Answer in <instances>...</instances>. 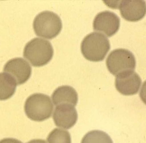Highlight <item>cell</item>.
<instances>
[{
	"label": "cell",
	"mask_w": 146,
	"mask_h": 143,
	"mask_svg": "<svg viewBox=\"0 0 146 143\" xmlns=\"http://www.w3.org/2000/svg\"><path fill=\"white\" fill-rule=\"evenodd\" d=\"M47 140L48 143H71V136L68 131L59 128L52 131Z\"/></svg>",
	"instance_id": "5bb4252c"
},
{
	"label": "cell",
	"mask_w": 146,
	"mask_h": 143,
	"mask_svg": "<svg viewBox=\"0 0 146 143\" xmlns=\"http://www.w3.org/2000/svg\"><path fill=\"white\" fill-rule=\"evenodd\" d=\"M106 64L110 73L115 76L127 71H134L136 59L128 50L118 49L113 50L107 57Z\"/></svg>",
	"instance_id": "5b68a950"
},
{
	"label": "cell",
	"mask_w": 146,
	"mask_h": 143,
	"mask_svg": "<svg viewBox=\"0 0 146 143\" xmlns=\"http://www.w3.org/2000/svg\"><path fill=\"white\" fill-rule=\"evenodd\" d=\"M81 143H113L110 136L100 130L88 132L83 138Z\"/></svg>",
	"instance_id": "4fadbf2b"
},
{
	"label": "cell",
	"mask_w": 146,
	"mask_h": 143,
	"mask_svg": "<svg viewBox=\"0 0 146 143\" xmlns=\"http://www.w3.org/2000/svg\"><path fill=\"white\" fill-rule=\"evenodd\" d=\"M78 117L74 106L68 103L56 106L53 114V119L56 125L66 129H70L75 125Z\"/></svg>",
	"instance_id": "9c48e42d"
},
{
	"label": "cell",
	"mask_w": 146,
	"mask_h": 143,
	"mask_svg": "<svg viewBox=\"0 0 146 143\" xmlns=\"http://www.w3.org/2000/svg\"><path fill=\"white\" fill-rule=\"evenodd\" d=\"M120 24V19L115 13L105 11L96 15L93 25L95 31L101 32L110 37L118 32Z\"/></svg>",
	"instance_id": "8992f818"
},
{
	"label": "cell",
	"mask_w": 146,
	"mask_h": 143,
	"mask_svg": "<svg viewBox=\"0 0 146 143\" xmlns=\"http://www.w3.org/2000/svg\"><path fill=\"white\" fill-rule=\"evenodd\" d=\"M0 143H23L21 141L12 138L3 139L0 140Z\"/></svg>",
	"instance_id": "2e32d148"
},
{
	"label": "cell",
	"mask_w": 146,
	"mask_h": 143,
	"mask_svg": "<svg viewBox=\"0 0 146 143\" xmlns=\"http://www.w3.org/2000/svg\"><path fill=\"white\" fill-rule=\"evenodd\" d=\"M54 55L51 43L42 38H36L28 42L24 49L23 56L32 66L40 67L48 63Z\"/></svg>",
	"instance_id": "7a4b0ae2"
},
{
	"label": "cell",
	"mask_w": 146,
	"mask_h": 143,
	"mask_svg": "<svg viewBox=\"0 0 146 143\" xmlns=\"http://www.w3.org/2000/svg\"><path fill=\"white\" fill-rule=\"evenodd\" d=\"M17 83L14 78L5 72L0 73V100L10 98L14 94Z\"/></svg>",
	"instance_id": "7c38bea8"
},
{
	"label": "cell",
	"mask_w": 146,
	"mask_h": 143,
	"mask_svg": "<svg viewBox=\"0 0 146 143\" xmlns=\"http://www.w3.org/2000/svg\"><path fill=\"white\" fill-rule=\"evenodd\" d=\"M141 83V77L134 71L125 72L116 76V90L123 95L136 94L138 92Z\"/></svg>",
	"instance_id": "52a82bcc"
},
{
	"label": "cell",
	"mask_w": 146,
	"mask_h": 143,
	"mask_svg": "<svg viewBox=\"0 0 146 143\" xmlns=\"http://www.w3.org/2000/svg\"><path fill=\"white\" fill-rule=\"evenodd\" d=\"M52 99L56 106L61 104L68 103L75 107L78 103V95L73 87L63 86L55 90L52 95Z\"/></svg>",
	"instance_id": "8fae6325"
},
{
	"label": "cell",
	"mask_w": 146,
	"mask_h": 143,
	"mask_svg": "<svg viewBox=\"0 0 146 143\" xmlns=\"http://www.w3.org/2000/svg\"><path fill=\"white\" fill-rule=\"evenodd\" d=\"M33 27L36 36L51 40L60 33L62 28L60 17L52 11H45L36 16Z\"/></svg>",
	"instance_id": "277c9868"
},
{
	"label": "cell",
	"mask_w": 146,
	"mask_h": 143,
	"mask_svg": "<svg viewBox=\"0 0 146 143\" xmlns=\"http://www.w3.org/2000/svg\"><path fill=\"white\" fill-rule=\"evenodd\" d=\"M26 116L32 121L41 122L50 117L54 106L48 96L36 93L30 96L25 104Z\"/></svg>",
	"instance_id": "3957f363"
},
{
	"label": "cell",
	"mask_w": 146,
	"mask_h": 143,
	"mask_svg": "<svg viewBox=\"0 0 146 143\" xmlns=\"http://www.w3.org/2000/svg\"><path fill=\"white\" fill-rule=\"evenodd\" d=\"M140 96L142 101L146 105V81L143 82L141 88Z\"/></svg>",
	"instance_id": "9a60e30c"
},
{
	"label": "cell",
	"mask_w": 146,
	"mask_h": 143,
	"mask_svg": "<svg viewBox=\"0 0 146 143\" xmlns=\"http://www.w3.org/2000/svg\"><path fill=\"white\" fill-rule=\"evenodd\" d=\"M5 72L12 76L17 85L26 82L31 76L32 68L23 58H16L9 60L4 66Z\"/></svg>",
	"instance_id": "ba28073f"
},
{
	"label": "cell",
	"mask_w": 146,
	"mask_h": 143,
	"mask_svg": "<svg viewBox=\"0 0 146 143\" xmlns=\"http://www.w3.org/2000/svg\"><path fill=\"white\" fill-rule=\"evenodd\" d=\"M110 49V41L102 33L93 32L84 38L81 51L86 59L92 62L102 61Z\"/></svg>",
	"instance_id": "6da1fadb"
},
{
	"label": "cell",
	"mask_w": 146,
	"mask_h": 143,
	"mask_svg": "<svg viewBox=\"0 0 146 143\" xmlns=\"http://www.w3.org/2000/svg\"><path fill=\"white\" fill-rule=\"evenodd\" d=\"M27 143H47L45 140L42 139H34L30 140Z\"/></svg>",
	"instance_id": "e0dca14e"
},
{
	"label": "cell",
	"mask_w": 146,
	"mask_h": 143,
	"mask_svg": "<svg viewBox=\"0 0 146 143\" xmlns=\"http://www.w3.org/2000/svg\"><path fill=\"white\" fill-rule=\"evenodd\" d=\"M119 9L122 17L129 22H137L146 14V2L144 1H122Z\"/></svg>",
	"instance_id": "30bf717a"
}]
</instances>
